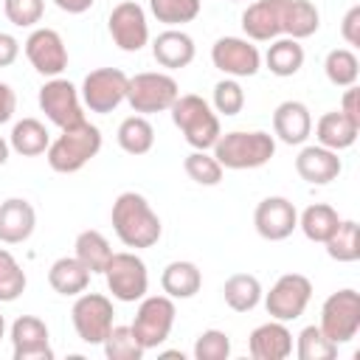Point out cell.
Listing matches in <instances>:
<instances>
[{
    "label": "cell",
    "instance_id": "cell-1",
    "mask_svg": "<svg viewBox=\"0 0 360 360\" xmlns=\"http://www.w3.org/2000/svg\"><path fill=\"white\" fill-rule=\"evenodd\" d=\"M110 219H112V231L121 239V245L135 248V250L158 245V239L163 233L160 217L152 211L149 200L143 194H138V191L118 194L115 202H112Z\"/></svg>",
    "mask_w": 360,
    "mask_h": 360
},
{
    "label": "cell",
    "instance_id": "cell-2",
    "mask_svg": "<svg viewBox=\"0 0 360 360\" xmlns=\"http://www.w3.org/2000/svg\"><path fill=\"white\" fill-rule=\"evenodd\" d=\"M98 149H101V129L84 118L82 124L62 129L59 138L51 141V146L45 149V158L53 172L73 174L84 169L98 155Z\"/></svg>",
    "mask_w": 360,
    "mask_h": 360
},
{
    "label": "cell",
    "instance_id": "cell-3",
    "mask_svg": "<svg viewBox=\"0 0 360 360\" xmlns=\"http://www.w3.org/2000/svg\"><path fill=\"white\" fill-rule=\"evenodd\" d=\"M211 149L222 169H233V172L259 169L270 163V158L276 155V138L262 129H253V132L236 129V132L219 135Z\"/></svg>",
    "mask_w": 360,
    "mask_h": 360
},
{
    "label": "cell",
    "instance_id": "cell-4",
    "mask_svg": "<svg viewBox=\"0 0 360 360\" xmlns=\"http://www.w3.org/2000/svg\"><path fill=\"white\" fill-rule=\"evenodd\" d=\"M169 112H172L174 127L183 132L186 143L194 149H211L217 143V138L222 135L219 118L202 96H194V93L177 96L174 104L169 107Z\"/></svg>",
    "mask_w": 360,
    "mask_h": 360
},
{
    "label": "cell",
    "instance_id": "cell-5",
    "mask_svg": "<svg viewBox=\"0 0 360 360\" xmlns=\"http://www.w3.org/2000/svg\"><path fill=\"white\" fill-rule=\"evenodd\" d=\"M177 96H180V87L169 73L146 70V73L129 76L127 82V101L138 115L166 112Z\"/></svg>",
    "mask_w": 360,
    "mask_h": 360
},
{
    "label": "cell",
    "instance_id": "cell-6",
    "mask_svg": "<svg viewBox=\"0 0 360 360\" xmlns=\"http://www.w3.org/2000/svg\"><path fill=\"white\" fill-rule=\"evenodd\" d=\"M104 278H107V290L112 292V298L115 301H124V304L141 301L146 295V290H149L146 264L132 250L112 253V259L104 267Z\"/></svg>",
    "mask_w": 360,
    "mask_h": 360
},
{
    "label": "cell",
    "instance_id": "cell-7",
    "mask_svg": "<svg viewBox=\"0 0 360 360\" xmlns=\"http://www.w3.org/2000/svg\"><path fill=\"white\" fill-rule=\"evenodd\" d=\"M318 326L338 346L349 343L360 332V292L352 287L332 292L321 307V323Z\"/></svg>",
    "mask_w": 360,
    "mask_h": 360
},
{
    "label": "cell",
    "instance_id": "cell-8",
    "mask_svg": "<svg viewBox=\"0 0 360 360\" xmlns=\"http://www.w3.org/2000/svg\"><path fill=\"white\" fill-rule=\"evenodd\" d=\"M112 301L101 292H79L70 309V321L76 335L90 343V346H101L104 338L112 329Z\"/></svg>",
    "mask_w": 360,
    "mask_h": 360
},
{
    "label": "cell",
    "instance_id": "cell-9",
    "mask_svg": "<svg viewBox=\"0 0 360 360\" xmlns=\"http://www.w3.org/2000/svg\"><path fill=\"white\" fill-rule=\"evenodd\" d=\"M174 315H177L174 298H169V295H143L141 304H138L135 321H132V332L141 340V346L143 349H158L172 335Z\"/></svg>",
    "mask_w": 360,
    "mask_h": 360
},
{
    "label": "cell",
    "instance_id": "cell-10",
    "mask_svg": "<svg viewBox=\"0 0 360 360\" xmlns=\"http://www.w3.org/2000/svg\"><path fill=\"white\" fill-rule=\"evenodd\" d=\"M127 82L129 76L118 68H98L90 70L82 82V101L90 112H112L121 101H127Z\"/></svg>",
    "mask_w": 360,
    "mask_h": 360
},
{
    "label": "cell",
    "instance_id": "cell-11",
    "mask_svg": "<svg viewBox=\"0 0 360 360\" xmlns=\"http://www.w3.org/2000/svg\"><path fill=\"white\" fill-rule=\"evenodd\" d=\"M309 298H312V281L301 273H284L264 295V307L273 321L287 323V321H295L304 315Z\"/></svg>",
    "mask_w": 360,
    "mask_h": 360
},
{
    "label": "cell",
    "instance_id": "cell-12",
    "mask_svg": "<svg viewBox=\"0 0 360 360\" xmlns=\"http://www.w3.org/2000/svg\"><path fill=\"white\" fill-rule=\"evenodd\" d=\"M39 110L59 129H68V127H76L84 121L79 90L68 79H59V76H53L51 82H45L39 87Z\"/></svg>",
    "mask_w": 360,
    "mask_h": 360
},
{
    "label": "cell",
    "instance_id": "cell-13",
    "mask_svg": "<svg viewBox=\"0 0 360 360\" xmlns=\"http://www.w3.org/2000/svg\"><path fill=\"white\" fill-rule=\"evenodd\" d=\"M211 62L231 79L256 76L262 68V53L250 39L242 37H219L211 48Z\"/></svg>",
    "mask_w": 360,
    "mask_h": 360
},
{
    "label": "cell",
    "instance_id": "cell-14",
    "mask_svg": "<svg viewBox=\"0 0 360 360\" xmlns=\"http://www.w3.org/2000/svg\"><path fill=\"white\" fill-rule=\"evenodd\" d=\"M110 37L112 42L127 51L135 53L149 42V22H146V11L135 3V0H124L110 11Z\"/></svg>",
    "mask_w": 360,
    "mask_h": 360
},
{
    "label": "cell",
    "instance_id": "cell-15",
    "mask_svg": "<svg viewBox=\"0 0 360 360\" xmlns=\"http://www.w3.org/2000/svg\"><path fill=\"white\" fill-rule=\"evenodd\" d=\"M25 56L31 68L42 76H59L68 68V48L59 31L53 28H34L25 39Z\"/></svg>",
    "mask_w": 360,
    "mask_h": 360
},
{
    "label": "cell",
    "instance_id": "cell-16",
    "mask_svg": "<svg viewBox=\"0 0 360 360\" xmlns=\"http://www.w3.org/2000/svg\"><path fill=\"white\" fill-rule=\"evenodd\" d=\"M256 233L267 242H281L298 228V211L287 197H264L253 211Z\"/></svg>",
    "mask_w": 360,
    "mask_h": 360
},
{
    "label": "cell",
    "instance_id": "cell-17",
    "mask_svg": "<svg viewBox=\"0 0 360 360\" xmlns=\"http://www.w3.org/2000/svg\"><path fill=\"white\" fill-rule=\"evenodd\" d=\"M11 354L14 360H53L45 321L34 315H20L11 323Z\"/></svg>",
    "mask_w": 360,
    "mask_h": 360
},
{
    "label": "cell",
    "instance_id": "cell-18",
    "mask_svg": "<svg viewBox=\"0 0 360 360\" xmlns=\"http://www.w3.org/2000/svg\"><path fill=\"white\" fill-rule=\"evenodd\" d=\"M287 0H256L242 11V31L253 42H273L284 31Z\"/></svg>",
    "mask_w": 360,
    "mask_h": 360
},
{
    "label": "cell",
    "instance_id": "cell-19",
    "mask_svg": "<svg viewBox=\"0 0 360 360\" xmlns=\"http://www.w3.org/2000/svg\"><path fill=\"white\" fill-rule=\"evenodd\" d=\"M273 132L281 143L287 146H298L309 138L312 132V115H309V107L304 101H295V98H287L281 101L276 110H273Z\"/></svg>",
    "mask_w": 360,
    "mask_h": 360
},
{
    "label": "cell",
    "instance_id": "cell-20",
    "mask_svg": "<svg viewBox=\"0 0 360 360\" xmlns=\"http://www.w3.org/2000/svg\"><path fill=\"white\" fill-rule=\"evenodd\" d=\"M343 163L338 158V152L321 146V143H312V146H304L295 158V172L301 180L312 183V186H326L332 180H338Z\"/></svg>",
    "mask_w": 360,
    "mask_h": 360
},
{
    "label": "cell",
    "instance_id": "cell-21",
    "mask_svg": "<svg viewBox=\"0 0 360 360\" xmlns=\"http://www.w3.org/2000/svg\"><path fill=\"white\" fill-rule=\"evenodd\" d=\"M248 349L253 360H284L292 354V332L284 321H267L250 332Z\"/></svg>",
    "mask_w": 360,
    "mask_h": 360
},
{
    "label": "cell",
    "instance_id": "cell-22",
    "mask_svg": "<svg viewBox=\"0 0 360 360\" xmlns=\"http://www.w3.org/2000/svg\"><path fill=\"white\" fill-rule=\"evenodd\" d=\"M37 228V211L22 197H8L0 202V242L3 245H20L25 242Z\"/></svg>",
    "mask_w": 360,
    "mask_h": 360
},
{
    "label": "cell",
    "instance_id": "cell-23",
    "mask_svg": "<svg viewBox=\"0 0 360 360\" xmlns=\"http://www.w3.org/2000/svg\"><path fill=\"white\" fill-rule=\"evenodd\" d=\"M194 39L180 31V28H166L155 37L152 42V56L160 68H169V70H177V68H188L194 62Z\"/></svg>",
    "mask_w": 360,
    "mask_h": 360
},
{
    "label": "cell",
    "instance_id": "cell-24",
    "mask_svg": "<svg viewBox=\"0 0 360 360\" xmlns=\"http://www.w3.org/2000/svg\"><path fill=\"white\" fill-rule=\"evenodd\" d=\"M357 132L360 127L354 121H349L340 110H332V112H323L315 124V138L321 146L332 149V152H340V149H349L354 141H357Z\"/></svg>",
    "mask_w": 360,
    "mask_h": 360
},
{
    "label": "cell",
    "instance_id": "cell-25",
    "mask_svg": "<svg viewBox=\"0 0 360 360\" xmlns=\"http://www.w3.org/2000/svg\"><path fill=\"white\" fill-rule=\"evenodd\" d=\"M160 287L169 298H194L202 287V273L194 262H169L160 273Z\"/></svg>",
    "mask_w": 360,
    "mask_h": 360
},
{
    "label": "cell",
    "instance_id": "cell-26",
    "mask_svg": "<svg viewBox=\"0 0 360 360\" xmlns=\"http://www.w3.org/2000/svg\"><path fill=\"white\" fill-rule=\"evenodd\" d=\"M90 270L76 259V256H62L51 264L48 270V284L59 292V295H79L87 290L90 284Z\"/></svg>",
    "mask_w": 360,
    "mask_h": 360
},
{
    "label": "cell",
    "instance_id": "cell-27",
    "mask_svg": "<svg viewBox=\"0 0 360 360\" xmlns=\"http://www.w3.org/2000/svg\"><path fill=\"white\" fill-rule=\"evenodd\" d=\"M8 146L22 155V158H37L42 155L48 146H51V135L45 129L42 121L37 118H22L11 127V135H8Z\"/></svg>",
    "mask_w": 360,
    "mask_h": 360
},
{
    "label": "cell",
    "instance_id": "cell-28",
    "mask_svg": "<svg viewBox=\"0 0 360 360\" xmlns=\"http://www.w3.org/2000/svg\"><path fill=\"white\" fill-rule=\"evenodd\" d=\"M264 65H267V70L273 76H281V79L295 76L301 70V65H304V48H301V42L298 39H290V37L273 39V45L264 53Z\"/></svg>",
    "mask_w": 360,
    "mask_h": 360
},
{
    "label": "cell",
    "instance_id": "cell-29",
    "mask_svg": "<svg viewBox=\"0 0 360 360\" xmlns=\"http://www.w3.org/2000/svg\"><path fill=\"white\" fill-rule=\"evenodd\" d=\"M73 256L90 270V273H104L107 262L112 259V248L101 231H82L73 242Z\"/></svg>",
    "mask_w": 360,
    "mask_h": 360
},
{
    "label": "cell",
    "instance_id": "cell-30",
    "mask_svg": "<svg viewBox=\"0 0 360 360\" xmlns=\"http://www.w3.org/2000/svg\"><path fill=\"white\" fill-rule=\"evenodd\" d=\"M338 225H340V217H338V211H335L332 205H326V202H312V205H307L304 214L298 217V228L304 231V236H307L309 242H321V245L335 233Z\"/></svg>",
    "mask_w": 360,
    "mask_h": 360
},
{
    "label": "cell",
    "instance_id": "cell-31",
    "mask_svg": "<svg viewBox=\"0 0 360 360\" xmlns=\"http://www.w3.org/2000/svg\"><path fill=\"white\" fill-rule=\"evenodd\" d=\"M222 298L233 312H250L262 301V284L250 273H233L222 287Z\"/></svg>",
    "mask_w": 360,
    "mask_h": 360
},
{
    "label": "cell",
    "instance_id": "cell-32",
    "mask_svg": "<svg viewBox=\"0 0 360 360\" xmlns=\"http://www.w3.org/2000/svg\"><path fill=\"white\" fill-rule=\"evenodd\" d=\"M118 146L127 155H146L155 146V129L146 115H129L118 124Z\"/></svg>",
    "mask_w": 360,
    "mask_h": 360
},
{
    "label": "cell",
    "instance_id": "cell-33",
    "mask_svg": "<svg viewBox=\"0 0 360 360\" xmlns=\"http://www.w3.org/2000/svg\"><path fill=\"white\" fill-rule=\"evenodd\" d=\"M321 25V14L309 0H287V11H284V31L290 39H307L318 31Z\"/></svg>",
    "mask_w": 360,
    "mask_h": 360
},
{
    "label": "cell",
    "instance_id": "cell-34",
    "mask_svg": "<svg viewBox=\"0 0 360 360\" xmlns=\"http://www.w3.org/2000/svg\"><path fill=\"white\" fill-rule=\"evenodd\" d=\"M323 245H326L329 259L343 262V264L357 262L360 259V225L354 219H340V225Z\"/></svg>",
    "mask_w": 360,
    "mask_h": 360
},
{
    "label": "cell",
    "instance_id": "cell-35",
    "mask_svg": "<svg viewBox=\"0 0 360 360\" xmlns=\"http://www.w3.org/2000/svg\"><path fill=\"white\" fill-rule=\"evenodd\" d=\"M323 73L335 87H352L360 76V62L354 56V51L349 48H335L326 53L323 59Z\"/></svg>",
    "mask_w": 360,
    "mask_h": 360
},
{
    "label": "cell",
    "instance_id": "cell-36",
    "mask_svg": "<svg viewBox=\"0 0 360 360\" xmlns=\"http://www.w3.org/2000/svg\"><path fill=\"white\" fill-rule=\"evenodd\" d=\"M200 8H202V0H149V11L155 14V20L169 28L197 20Z\"/></svg>",
    "mask_w": 360,
    "mask_h": 360
},
{
    "label": "cell",
    "instance_id": "cell-37",
    "mask_svg": "<svg viewBox=\"0 0 360 360\" xmlns=\"http://www.w3.org/2000/svg\"><path fill=\"white\" fill-rule=\"evenodd\" d=\"M295 354L298 360H332L338 354V343L329 340L321 326H304L295 340Z\"/></svg>",
    "mask_w": 360,
    "mask_h": 360
},
{
    "label": "cell",
    "instance_id": "cell-38",
    "mask_svg": "<svg viewBox=\"0 0 360 360\" xmlns=\"http://www.w3.org/2000/svg\"><path fill=\"white\" fill-rule=\"evenodd\" d=\"M101 346H104L107 360H141L146 352L141 340L135 338L132 326H112Z\"/></svg>",
    "mask_w": 360,
    "mask_h": 360
},
{
    "label": "cell",
    "instance_id": "cell-39",
    "mask_svg": "<svg viewBox=\"0 0 360 360\" xmlns=\"http://www.w3.org/2000/svg\"><path fill=\"white\" fill-rule=\"evenodd\" d=\"M28 278H25V270L20 267V262L6 250L0 248V304H11L22 295Z\"/></svg>",
    "mask_w": 360,
    "mask_h": 360
},
{
    "label": "cell",
    "instance_id": "cell-40",
    "mask_svg": "<svg viewBox=\"0 0 360 360\" xmlns=\"http://www.w3.org/2000/svg\"><path fill=\"white\" fill-rule=\"evenodd\" d=\"M183 169H186V174L194 180V183H200V186H219V180H222V166H219V160L214 158V155H208V149H194L186 160H183Z\"/></svg>",
    "mask_w": 360,
    "mask_h": 360
},
{
    "label": "cell",
    "instance_id": "cell-41",
    "mask_svg": "<svg viewBox=\"0 0 360 360\" xmlns=\"http://www.w3.org/2000/svg\"><path fill=\"white\" fill-rule=\"evenodd\" d=\"M211 104H214V110L222 112V115H236V112H242V107H245V90H242V84H239L236 79L225 76L222 82L214 84V98H211Z\"/></svg>",
    "mask_w": 360,
    "mask_h": 360
},
{
    "label": "cell",
    "instance_id": "cell-42",
    "mask_svg": "<svg viewBox=\"0 0 360 360\" xmlns=\"http://www.w3.org/2000/svg\"><path fill=\"white\" fill-rule=\"evenodd\" d=\"M231 354V338L219 329H205L194 340V357L197 360H225Z\"/></svg>",
    "mask_w": 360,
    "mask_h": 360
},
{
    "label": "cell",
    "instance_id": "cell-43",
    "mask_svg": "<svg viewBox=\"0 0 360 360\" xmlns=\"http://www.w3.org/2000/svg\"><path fill=\"white\" fill-rule=\"evenodd\" d=\"M3 11L8 17L11 25L17 28H31L42 20V11H45V0H6L3 3Z\"/></svg>",
    "mask_w": 360,
    "mask_h": 360
},
{
    "label": "cell",
    "instance_id": "cell-44",
    "mask_svg": "<svg viewBox=\"0 0 360 360\" xmlns=\"http://www.w3.org/2000/svg\"><path fill=\"white\" fill-rule=\"evenodd\" d=\"M340 34L349 45H360V6H352L340 22Z\"/></svg>",
    "mask_w": 360,
    "mask_h": 360
},
{
    "label": "cell",
    "instance_id": "cell-45",
    "mask_svg": "<svg viewBox=\"0 0 360 360\" xmlns=\"http://www.w3.org/2000/svg\"><path fill=\"white\" fill-rule=\"evenodd\" d=\"M340 112L349 118V121H354L357 127H360V90L352 84V87H346V93H343V98H340Z\"/></svg>",
    "mask_w": 360,
    "mask_h": 360
},
{
    "label": "cell",
    "instance_id": "cell-46",
    "mask_svg": "<svg viewBox=\"0 0 360 360\" xmlns=\"http://www.w3.org/2000/svg\"><path fill=\"white\" fill-rule=\"evenodd\" d=\"M17 56H20V42H17V37H11V34L0 31V68L14 65V62H17Z\"/></svg>",
    "mask_w": 360,
    "mask_h": 360
},
{
    "label": "cell",
    "instance_id": "cell-47",
    "mask_svg": "<svg viewBox=\"0 0 360 360\" xmlns=\"http://www.w3.org/2000/svg\"><path fill=\"white\" fill-rule=\"evenodd\" d=\"M14 110H17V96H14V90H11L6 82H0V124L11 121Z\"/></svg>",
    "mask_w": 360,
    "mask_h": 360
},
{
    "label": "cell",
    "instance_id": "cell-48",
    "mask_svg": "<svg viewBox=\"0 0 360 360\" xmlns=\"http://www.w3.org/2000/svg\"><path fill=\"white\" fill-rule=\"evenodd\" d=\"M56 8H62L65 14H84L96 0H53Z\"/></svg>",
    "mask_w": 360,
    "mask_h": 360
},
{
    "label": "cell",
    "instance_id": "cell-49",
    "mask_svg": "<svg viewBox=\"0 0 360 360\" xmlns=\"http://www.w3.org/2000/svg\"><path fill=\"white\" fill-rule=\"evenodd\" d=\"M8 152H11V146H8V141H6L3 135H0V166H3L6 160H8Z\"/></svg>",
    "mask_w": 360,
    "mask_h": 360
},
{
    "label": "cell",
    "instance_id": "cell-50",
    "mask_svg": "<svg viewBox=\"0 0 360 360\" xmlns=\"http://www.w3.org/2000/svg\"><path fill=\"white\" fill-rule=\"evenodd\" d=\"M3 335H6V318L0 315V338H3Z\"/></svg>",
    "mask_w": 360,
    "mask_h": 360
}]
</instances>
